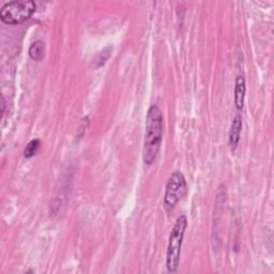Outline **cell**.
<instances>
[{
    "label": "cell",
    "mask_w": 274,
    "mask_h": 274,
    "mask_svg": "<svg viewBox=\"0 0 274 274\" xmlns=\"http://www.w3.org/2000/svg\"><path fill=\"white\" fill-rule=\"evenodd\" d=\"M35 4L31 0H16L6 4L0 11V18L8 25H18L34 13Z\"/></svg>",
    "instance_id": "3"
},
{
    "label": "cell",
    "mask_w": 274,
    "mask_h": 274,
    "mask_svg": "<svg viewBox=\"0 0 274 274\" xmlns=\"http://www.w3.org/2000/svg\"><path fill=\"white\" fill-rule=\"evenodd\" d=\"M41 146V141L39 139H32L31 141H29L25 150H24V157L30 159L32 157H34L37 152L39 151Z\"/></svg>",
    "instance_id": "8"
},
{
    "label": "cell",
    "mask_w": 274,
    "mask_h": 274,
    "mask_svg": "<svg viewBox=\"0 0 274 274\" xmlns=\"http://www.w3.org/2000/svg\"><path fill=\"white\" fill-rule=\"evenodd\" d=\"M2 113H3V115L5 114V99H4V97L2 98Z\"/></svg>",
    "instance_id": "9"
},
{
    "label": "cell",
    "mask_w": 274,
    "mask_h": 274,
    "mask_svg": "<svg viewBox=\"0 0 274 274\" xmlns=\"http://www.w3.org/2000/svg\"><path fill=\"white\" fill-rule=\"evenodd\" d=\"M242 129V120L240 115H237L233 120L229 131V144L233 148H236L240 140V134Z\"/></svg>",
    "instance_id": "6"
},
{
    "label": "cell",
    "mask_w": 274,
    "mask_h": 274,
    "mask_svg": "<svg viewBox=\"0 0 274 274\" xmlns=\"http://www.w3.org/2000/svg\"><path fill=\"white\" fill-rule=\"evenodd\" d=\"M245 79L242 75L237 76L236 84H235V105L238 111H241L244 106V99H245Z\"/></svg>",
    "instance_id": "5"
},
{
    "label": "cell",
    "mask_w": 274,
    "mask_h": 274,
    "mask_svg": "<svg viewBox=\"0 0 274 274\" xmlns=\"http://www.w3.org/2000/svg\"><path fill=\"white\" fill-rule=\"evenodd\" d=\"M186 227H187L186 217L180 216L177 219L174 225V228L171 233L167 253H166V267H167V270L171 273H175L178 270V268H179L181 247Z\"/></svg>",
    "instance_id": "2"
},
{
    "label": "cell",
    "mask_w": 274,
    "mask_h": 274,
    "mask_svg": "<svg viewBox=\"0 0 274 274\" xmlns=\"http://www.w3.org/2000/svg\"><path fill=\"white\" fill-rule=\"evenodd\" d=\"M163 138V115L158 105H151L146 119V132L142 160L151 165L157 159Z\"/></svg>",
    "instance_id": "1"
},
{
    "label": "cell",
    "mask_w": 274,
    "mask_h": 274,
    "mask_svg": "<svg viewBox=\"0 0 274 274\" xmlns=\"http://www.w3.org/2000/svg\"><path fill=\"white\" fill-rule=\"evenodd\" d=\"M44 51H45L44 42L35 41L30 45L28 53H29L30 58L33 59V60L40 61V60H42L43 57H44Z\"/></svg>",
    "instance_id": "7"
},
{
    "label": "cell",
    "mask_w": 274,
    "mask_h": 274,
    "mask_svg": "<svg viewBox=\"0 0 274 274\" xmlns=\"http://www.w3.org/2000/svg\"><path fill=\"white\" fill-rule=\"evenodd\" d=\"M187 192L186 180L181 172H175L167 181L164 195V208L168 213L179 202Z\"/></svg>",
    "instance_id": "4"
}]
</instances>
